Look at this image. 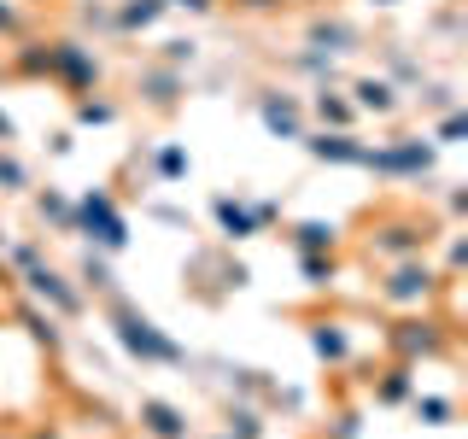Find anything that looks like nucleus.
I'll return each instance as SVG.
<instances>
[{"label":"nucleus","instance_id":"16","mask_svg":"<svg viewBox=\"0 0 468 439\" xmlns=\"http://www.w3.org/2000/svg\"><path fill=\"white\" fill-rule=\"evenodd\" d=\"M211 211H217V223H223L229 241H252V234H258V223H252V205H246V199L217 194V199H211Z\"/></svg>","mask_w":468,"mask_h":439},{"label":"nucleus","instance_id":"10","mask_svg":"<svg viewBox=\"0 0 468 439\" xmlns=\"http://www.w3.org/2000/svg\"><path fill=\"white\" fill-rule=\"evenodd\" d=\"M141 434L146 439H187V416L170 399H141Z\"/></svg>","mask_w":468,"mask_h":439},{"label":"nucleus","instance_id":"15","mask_svg":"<svg viewBox=\"0 0 468 439\" xmlns=\"http://www.w3.org/2000/svg\"><path fill=\"white\" fill-rule=\"evenodd\" d=\"M165 12H170L165 0H123V6H112V29L117 36H135V29H153Z\"/></svg>","mask_w":468,"mask_h":439},{"label":"nucleus","instance_id":"21","mask_svg":"<svg viewBox=\"0 0 468 439\" xmlns=\"http://www.w3.org/2000/svg\"><path fill=\"white\" fill-rule=\"evenodd\" d=\"M292 246H299V252H334V246H340V223H322V217H311V223L292 229Z\"/></svg>","mask_w":468,"mask_h":439},{"label":"nucleus","instance_id":"3","mask_svg":"<svg viewBox=\"0 0 468 439\" xmlns=\"http://www.w3.org/2000/svg\"><path fill=\"white\" fill-rule=\"evenodd\" d=\"M70 234H88L100 252H123V246H129V223H123V211L112 205L106 187H94V194H82L77 205H70Z\"/></svg>","mask_w":468,"mask_h":439},{"label":"nucleus","instance_id":"22","mask_svg":"<svg viewBox=\"0 0 468 439\" xmlns=\"http://www.w3.org/2000/svg\"><path fill=\"white\" fill-rule=\"evenodd\" d=\"M299 270H304L311 287H328L334 275H340V258H334V252H299Z\"/></svg>","mask_w":468,"mask_h":439},{"label":"nucleus","instance_id":"1","mask_svg":"<svg viewBox=\"0 0 468 439\" xmlns=\"http://www.w3.org/2000/svg\"><path fill=\"white\" fill-rule=\"evenodd\" d=\"M369 258L380 263H399V258H421L433 246V223L428 217H416V211H392V217H380V223H369Z\"/></svg>","mask_w":468,"mask_h":439},{"label":"nucleus","instance_id":"24","mask_svg":"<svg viewBox=\"0 0 468 439\" xmlns=\"http://www.w3.org/2000/svg\"><path fill=\"white\" fill-rule=\"evenodd\" d=\"M24 36H29V18H24V6L0 0V41H24Z\"/></svg>","mask_w":468,"mask_h":439},{"label":"nucleus","instance_id":"6","mask_svg":"<svg viewBox=\"0 0 468 439\" xmlns=\"http://www.w3.org/2000/svg\"><path fill=\"white\" fill-rule=\"evenodd\" d=\"M387 346L399 351L404 363L445 358V351H451V328H445V322H433V316H404V322H392V328H387Z\"/></svg>","mask_w":468,"mask_h":439},{"label":"nucleus","instance_id":"19","mask_svg":"<svg viewBox=\"0 0 468 439\" xmlns=\"http://www.w3.org/2000/svg\"><path fill=\"white\" fill-rule=\"evenodd\" d=\"M311 351L316 358H328V363H346L351 358V334H346V322H311Z\"/></svg>","mask_w":468,"mask_h":439},{"label":"nucleus","instance_id":"14","mask_svg":"<svg viewBox=\"0 0 468 439\" xmlns=\"http://www.w3.org/2000/svg\"><path fill=\"white\" fill-rule=\"evenodd\" d=\"M351 106L375 112V117H392V112H399V88L380 82V77H357V82H351Z\"/></svg>","mask_w":468,"mask_h":439},{"label":"nucleus","instance_id":"25","mask_svg":"<svg viewBox=\"0 0 468 439\" xmlns=\"http://www.w3.org/2000/svg\"><path fill=\"white\" fill-rule=\"evenodd\" d=\"M416 416L428 422V428H445V422L457 416V404H451V399H421V392H416Z\"/></svg>","mask_w":468,"mask_h":439},{"label":"nucleus","instance_id":"36","mask_svg":"<svg viewBox=\"0 0 468 439\" xmlns=\"http://www.w3.org/2000/svg\"><path fill=\"white\" fill-rule=\"evenodd\" d=\"M12 135H18V123H12V117L0 112V141H12Z\"/></svg>","mask_w":468,"mask_h":439},{"label":"nucleus","instance_id":"27","mask_svg":"<svg viewBox=\"0 0 468 439\" xmlns=\"http://www.w3.org/2000/svg\"><path fill=\"white\" fill-rule=\"evenodd\" d=\"M258 434H263L258 410H229V439H258Z\"/></svg>","mask_w":468,"mask_h":439},{"label":"nucleus","instance_id":"35","mask_svg":"<svg viewBox=\"0 0 468 439\" xmlns=\"http://www.w3.org/2000/svg\"><path fill=\"white\" fill-rule=\"evenodd\" d=\"M165 6H182V12H211L217 0H165Z\"/></svg>","mask_w":468,"mask_h":439},{"label":"nucleus","instance_id":"26","mask_svg":"<svg viewBox=\"0 0 468 439\" xmlns=\"http://www.w3.org/2000/svg\"><path fill=\"white\" fill-rule=\"evenodd\" d=\"M82 287H88V293H112V270H106L94 252L82 258Z\"/></svg>","mask_w":468,"mask_h":439},{"label":"nucleus","instance_id":"37","mask_svg":"<svg viewBox=\"0 0 468 439\" xmlns=\"http://www.w3.org/2000/svg\"><path fill=\"white\" fill-rule=\"evenodd\" d=\"M0 77H6V59H0Z\"/></svg>","mask_w":468,"mask_h":439},{"label":"nucleus","instance_id":"33","mask_svg":"<svg viewBox=\"0 0 468 439\" xmlns=\"http://www.w3.org/2000/svg\"><path fill=\"white\" fill-rule=\"evenodd\" d=\"M287 0H234V12H282Z\"/></svg>","mask_w":468,"mask_h":439},{"label":"nucleus","instance_id":"32","mask_svg":"<svg viewBox=\"0 0 468 439\" xmlns=\"http://www.w3.org/2000/svg\"><path fill=\"white\" fill-rule=\"evenodd\" d=\"M29 263H41V246H36V241H24V246H12V270H18V275H24V270H29Z\"/></svg>","mask_w":468,"mask_h":439},{"label":"nucleus","instance_id":"23","mask_svg":"<svg viewBox=\"0 0 468 439\" xmlns=\"http://www.w3.org/2000/svg\"><path fill=\"white\" fill-rule=\"evenodd\" d=\"M77 123H117V106L112 100H88V94H77Z\"/></svg>","mask_w":468,"mask_h":439},{"label":"nucleus","instance_id":"5","mask_svg":"<svg viewBox=\"0 0 468 439\" xmlns=\"http://www.w3.org/2000/svg\"><path fill=\"white\" fill-rule=\"evenodd\" d=\"M48 82H58L65 94H94V88H100V59H94V48L77 41V36L48 41Z\"/></svg>","mask_w":468,"mask_h":439},{"label":"nucleus","instance_id":"9","mask_svg":"<svg viewBox=\"0 0 468 439\" xmlns=\"http://www.w3.org/2000/svg\"><path fill=\"white\" fill-rule=\"evenodd\" d=\"M299 141H304L311 158H322V165H363V153H369L351 129H316V135H299Z\"/></svg>","mask_w":468,"mask_h":439},{"label":"nucleus","instance_id":"12","mask_svg":"<svg viewBox=\"0 0 468 439\" xmlns=\"http://www.w3.org/2000/svg\"><path fill=\"white\" fill-rule=\"evenodd\" d=\"M258 112H263V123H270L275 135H287V141L304 135V117H299V100H292V94H263Z\"/></svg>","mask_w":468,"mask_h":439},{"label":"nucleus","instance_id":"29","mask_svg":"<svg viewBox=\"0 0 468 439\" xmlns=\"http://www.w3.org/2000/svg\"><path fill=\"white\" fill-rule=\"evenodd\" d=\"M36 211H41V217H48V223H58V229H65V234H70V205H65V199H58V194H41V199H36Z\"/></svg>","mask_w":468,"mask_h":439},{"label":"nucleus","instance_id":"11","mask_svg":"<svg viewBox=\"0 0 468 439\" xmlns=\"http://www.w3.org/2000/svg\"><path fill=\"white\" fill-rule=\"evenodd\" d=\"M135 88H141V100H146V106L170 112L176 100H182V70H170V65H146Z\"/></svg>","mask_w":468,"mask_h":439},{"label":"nucleus","instance_id":"17","mask_svg":"<svg viewBox=\"0 0 468 439\" xmlns=\"http://www.w3.org/2000/svg\"><path fill=\"white\" fill-rule=\"evenodd\" d=\"M304 41H311L316 53H351L357 48V29L340 24V18H316L311 29H304Z\"/></svg>","mask_w":468,"mask_h":439},{"label":"nucleus","instance_id":"2","mask_svg":"<svg viewBox=\"0 0 468 439\" xmlns=\"http://www.w3.org/2000/svg\"><path fill=\"white\" fill-rule=\"evenodd\" d=\"M451 282L433 270L428 258H399V263H387V275H380V299L387 305H404V311H421V305L433 299V293H445Z\"/></svg>","mask_w":468,"mask_h":439},{"label":"nucleus","instance_id":"38","mask_svg":"<svg viewBox=\"0 0 468 439\" xmlns=\"http://www.w3.org/2000/svg\"><path fill=\"white\" fill-rule=\"evenodd\" d=\"M375 6H392V0H375Z\"/></svg>","mask_w":468,"mask_h":439},{"label":"nucleus","instance_id":"30","mask_svg":"<svg viewBox=\"0 0 468 439\" xmlns=\"http://www.w3.org/2000/svg\"><path fill=\"white\" fill-rule=\"evenodd\" d=\"M165 65H170V70L194 65V41H187V36H176V41H165Z\"/></svg>","mask_w":468,"mask_h":439},{"label":"nucleus","instance_id":"34","mask_svg":"<svg viewBox=\"0 0 468 439\" xmlns=\"http://www.w3.org/2000/svg\"><path fill=\"white\" fill-rule=\"evenodd\" d=\"M82 24H112V6H82Z\"/></svg>","mask_w":468,"mask_h":439},{"label":"nucleus","instance_id":"28","mask_svg":"<svg viewBox=\"0 0 468 439\" xmlns=\"http://www.w3.org/2000/svg\"><path fill=\"white\" fill-rule=\"evenodd\" d=\"M153 170L165 176V182H176V176H187V153H182V146H165V153L153 158Z\"/></svg>","mask_w":468,"mask_h":439},{"label":"nucleus","instance_id":"13","mask_svg":"<svg viewBox=\"0 0 468 439\" xmlns=\"http://www.w3.org/2000/svg\"><path fill=\"white\" fill-rule=\"evenodd\" d=\"M416 399V363H387L380 369V380H375V404H410Z\"/></svg>","mask_w":468,"mask_h":439},{"label":"nucleus","instance_id":"31","mask_svg":"<svg viewBox=\"0 0 468 439\" xmlns=\"http://www.w3.org/2000/svg\"><path fill=\"white\" fill-rule=\"evenodd\" d=\"M463 129H468V117H463V112H451V117H445V123H439V129H433V135H439V146H451V141H457V135H463Z\"/></svg>","mask_w":468,"mask_h":439},{"label":"nucleus","instance_id":"39","mask_svg":"<svg viewBox=\"0 0 468 439\" xmlns=\"http://www.w3.org/2000/svg\"><path fill=\"white\" fill-rule=\"evenodd\" d=\"M0 439H18V434H0Z\"/></svg>","mask_w":468,"mask_h":439},{"label":"nucleus","instance_id":"8","mask_svg":"<svg viewBox=\"0 0 468 439\" xmlns=\"http://www.w3.org/2000/svg\"><path fill=\"white\" fill-rule=\"evenodd\" d=\"M363 165L369 170H387V176H421L433 165V146L421 135H404V141H387V146H369L363 153Z\"/></svg>","mask_w":468,"mask_h":439},{"label":"nucleus","instance_id":"18","mask_svg":"<svg viewBox=\"0 0 468 439\" xmlns=\"http://www.w3.org/2000/svg\"><path fill=\"white\" fill-rule=\"evenodd\" d=\"M311 112H316L322 129H351V117H357V106H351L340 88H316V94H311Z\"/></svg>","mask_w":468,"mask_h":439},{"label":"nucleus","instance_id":"4","mask_svg":"<svg viewBox=\"0 0 468 439\" xmlns=\"http://www.w3.org/2000/svg\"><path fill=\"white\" fill-rule=\"evenodd\" d=\"M112 328H117V346H123L135 363H182V358H187L182 346L165 340V334H158L141 311H129L123 299H112Z\"/></svg>","mask_w":468,"mask_h":439},{"label":"nucleus","instance_id":"20","mask_svg":"<svg viewBox=\"0 0 468 439\" xmlns=\"http://www.w3.org/2000/svg\"><path fill=\"white\" fill-rule=\"evenodd\" d=\"M18 322L29 328V340L48 346V351H65V328H58L53 311H41V305H18Z\"/></svg>","mask_w":468,"mask_h":439},{"label":"nucleus","instance_id":"7","mask_svg":"<svg viewBox=\"0 0 468 439\" xmlns=\"http://www.w3.org/2000/svg\"><path fill=\"white\" fill-rule=\"evenodd\" d=\"M24 293L41 305V311H53V316H82V287H70L48 258L24 270Z\"/></svg>","mask_w":468,"mask_h":439}]
</instances>
